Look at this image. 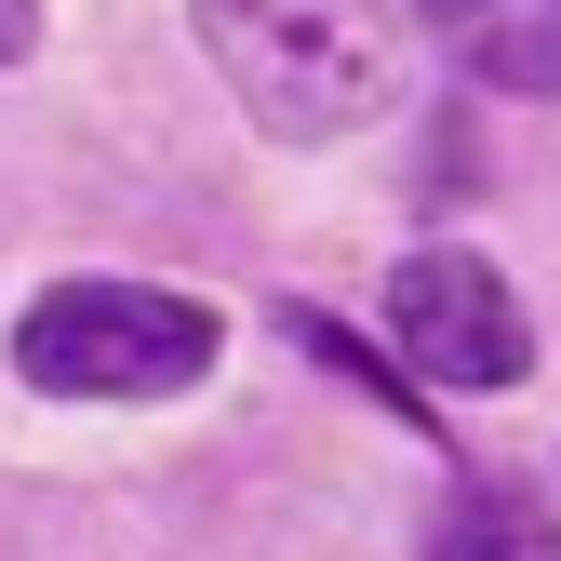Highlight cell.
Masks as SVG:
<instances>
[{"instance_id":"6da1fadb","label":"cell","mask_w":561,"mask_h":561,"mask_svg":"<svg viewBox=\"0 0 561 561\" xmlns=\"http://www.w3.org/2000/svg\"><path fill=\"white\" fill-rule=\"evenodd\" d=\"M201 54L228 67V94L280 134V148H334L362 134L401 81V41H388V0H187Z\"/></svg>"},{"instance_id":"7a4b0ae2","label":"cell","mask_w":561,"mask_h":561,"mask_svg":"<svg viewBox=\"0 0 561 561\" xmlns=\"http://www.w3.org/2000/svg\"><path fill=\"white\" fill-rule=\"evenodd\" d=\"M14 375L54 401H174L215 375V308L161 280H54L14 321Z\"/></svg>"},{"instance_id":"3957f363","label":"cell","mask_w":561,"mask_h":561,"mask_svg":"<svg viewBox=\"0 0 561 561\" xmlns=\"http://www.w3.org/2000/svg\"><path fill=\"white\" fill-rule=\"evenodd\" d=\"M388 334H401V362L442 375V388H522V375H535L522 295H508L481 254H455V241H428V254L388 267Z\"/></svg>"},{"instance_id":"277c9868","label":"cell","mask_w":561,"mask_h":561,"mask_svg":"<svg viewBox=\"0 0 561 561\" xmlns=\"http://www.w3.org/2000/svg\"><path fill=\"white\" fill-rule=\"evenodd\" d=\"M495 94H561V0H428Z\"/></svg>"},{"instance_id":"5b68a950","label":"cell","mask_w":561,"mask_h":561,"mask_svg":"<svg viewBox=\"0 0 561 561\" xmlns=\"http://www.w3.org/2000/svg\"><path fill=\"white\" fill-rule=\"evenodd\" d=\"M455 548H468V561H561V522H548L535 495H481Z\"/></svg>"},{"instance_id":"8992f818","label":"cell","mask_w":561,"mask_h":561,"mask_svg":"<svg viewBox=\"0 0 561 561\" xmlns=\"http://www.w3.org/2000/svg\"><path fill=\"white\" fill-rule=\"evenodd\" d=\"M27 41H41V0H0V67H27Z\"/></svg>"}]
</instances>
